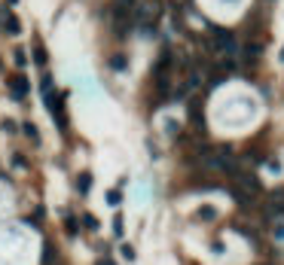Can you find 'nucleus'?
Masks as SVG:
<instances>
[{
	"instance_id": "nucleus-7",
	"label": "nucleus",
	"mask_w": 284,
	"mask_h": 265,
	"mask_svg": "<svg viewBox=\"0 0 284 265\" xmlns=\"http://www.w3.org/2000/svg\"><path fill=\"white\" fill-rule=\"evenodd\" d=\"M196 214H199V220L211 223V220H217V207H211V204H202V207L196 210Z\"/></svg>"
},
{
	"instance_id": "nucleus-20",
	"label": "nucleus",
	"mask_w": 284,
	"mask_h": 265,
	"mask_svg": "<svg viewBox=\"0 0 284 265\" xmlns=\"http://www.w3.org/2000/svg\"><path fill=\"white\" fill-rule=\"evenodd\" d=\"M281 61H284V49H281Z\"/></svg>"
},
{
	"instance_id": "nucleus-9",
	"label": "nucleus",
	"mask_w": 284,
	"mask_h": 265,
	"mask_svg": "<svg viewBox=\"0 0 284 265\" xmlns=\"http://www.w3.org/2000/svg\"><path fill=\"white\" fill-rule=\"evenodd\" d=\"M238 232L247 238V244H254V247H260V235L254 232V228H244V226H238Z\"/></svg>"
},
{
	"instance_id": "nucleus-19",
	"label": "nucleus",
	"mask_w": 284,
	"mask_h": 265,
	"mask_svg": "<svg viewBox=\"0 0 284 265\" xmlns=\"http://www.w3.org/2000/svg\"><path fill=\"white\" fill-rule=\"evenodd\" d=\"M95 265H116V262H113V259H98Z\"/></svg>"
},
{
	"instance_id": "nucleus-3",
	"label": "nucleus",
	"mask_w": 284,
	"mask_h": 265,
	"mask_svg": "<svg viewBox=\"0 0 284 265\" xmlns=\"http://www.w3.org/2000/svg\"><path fill=\"white\" fill-rule=\"evenodd\" d=\"M77 192H80V195H89V192H92V174H89V171H83L77 177Z\"/></svg>"
},
{
	"instance_id": "nucleus-16",
	"label": "nucleus",
	"mask_w": 284,
	"mask_h": 265,
	"mask_svg": "<svg viewBox=\"0 0 284 265\" xmlns=\"http://www.w3.org/2000/svg\"><path fill=\"white\" fill-rule=\"evenodd\" d=\"M211 253H226V247H223V241H211Z\"/></svg>"
},
{
	"instance_id": "nucleus-10",
	"label": "nucleus",
	"mask_w": 284,
	"mask_h": 265,
	"mask_svg": "<svg viewBox=\"0 0 284 265\" xmlns=\"http://www.w3.org/2000/svg\"><path fill=\"white\" fill-rule=\"evenodd\" d=\"M126 64H129L126 55H113V58H110V67H113V70H126Z\"/></svg>"
},
{
	"instance_id": "nucleus-14",
	"label": "nucleus",
	"mask_w": 284,
	"mask_h": 265,
	"mask_svg": "<svg viewBox=\"0 0 284 265\" xmlns=\"http://www.w3.org/2000/svg\"><path fill=\"white\" fill-rule=\"evenodd\" d=\"M15 64H19V67H25V64H28V55H25L22 49H15Z\"/></svg>"
},
{
	"instance_id": "nucleus-6",
	"label": "nucleus",
	"mask_w": 284,
	"mask_h": 265,
	"mask_svg": "<svg viewBox=\"0 0 284 265\" xmlns=\"http://www.w3.org/2000/svg\"><path fill=\"white\" fill-rule=\"evenodd\" d=\"M226 192H229V195H233L241 207H251V204H254V198H251V195H244V192H241V189H236V186H233V189H226Z\"/></svg>"
},
{
	"instance_id": "nucleus-13",
	"label": "nucleus",
	"mask_w": 284,
	"mask_h": 265,
	"mask_svg": "<svg viewBox=\"0 0 284 265\" xmlns=\"http://www.w3.org/2000/svg\"><path fill=\"white\" fill-rule=\"evenodd\" d=\"M34 61H37V64H40V67H43V64H46V52H43V49H40V46H37V49H34Z\"/></svg>"
},
{
	"instance_id": "nucleus-5",
	"label": "nucleus",
	"mask_w": 284,
	"mask_h": 265,
	"mask_svg": "<svg viewBox=\"0 0 284 265\" xmlns=\"http://www.w3.org/2000/svg\"><path fill=\"white\" fill-rule=\"evenodd\" d=\"M3 31L9 34V37H19V34H22V22L15 19V15H6V22H3Z\"/></svg>"
},
{
	"instance_id": "nucleus-4",
	"label": "nucleus",
	"mask_w": 284,
	"mask_h": 265,
	"mask_svg": "<svg viewBox=\"0 0 284 265\" xmlns=\"http://www.w3.org/2000/svg\"><path fill=\"white\" fill-rule=\"evenodd\" d=\"M64 228H67V235H70V238H77V235H80V220L70 214V210L64 214Z\"/></svg>"
},
{
	"instance_id": "nucleus-11",
	"label": "nucleus",
	"mask_w": 284,
	"mask_h": 265,
	"mask_svg": "<svg viewBox=\"0 0 284 265\" xmlns=\"http://www.w3.org/2000/svg\"><path fill=\"white\" fill-rule=\"evenodd\" d=\"M119 201H122V192H119V189H110V192H107V204H110V207H116Z\"/></svg>"
},
{
	"instance_id": "nucleus-12",
	"label": "nucleus",
	"mask_w": 284,
	"mask_h": 265,
	"mask_svg": "<svg viewBox=\"0 0 284 265\" xmlns=\"http://www.w3.org/2000/svg\"><path fill=\"white\" fill-rule=\"evenodd\" d=\"M119 253H122V259H129V262H132V259H135V247L122 244V247H119Z\"/></svg>"
},
{
	"instance_id": "nucleus-2",
	"label": "nucleus",
	"mask_w": 284,
	"mask_h": 265,
	"mask_svg": "<svg viewBox=\"0 0 284 265\" xmlns=\"http://www.w3.org/2000/svg\"><path fill=\"white\" fill-rule=\"evenodd\" d=\"M28 92H31V85H28V79H25L22 74L9 76V95H12V101H25Z\"/></svg>"
},
{
	"instance_id": "nucleus-17",
	"label": "nucleus",
	"mask_w": 284,
	"mask_h": 265,
	"mask_svg": "<svg viewBox=\"0 0 284 265\" xmlns=\"http://www.w3.org/2000/svg\"><path fill=\"white\" fill-rule=\"evenodd\" d=\"M113 232H116V235H122V217H116V220H113Z\"/></svg>"
},
{
	"instance_id": "nucleus-15",
	"label": "nucleus",
	"mask_w": 284,
	"mask_h": 265,
	"mask_svg": "<svg viewBox=\"0 0 284 265\" xmlns=\"http://www.w3.org/2000/svg\"><path fill=\"white\" fill-rule=\"evenodd\" d=\"M83 223H86V228H98V220H95L92 214H86V217H83Z\"/></svg>"
},
{
	"instance_id": "nucleus-1",
	"label": "nucleus",
	"mask_w": 284,
	"mask_h": 265,
	"mask_svg": "<svg viewBox=\"0 0 284 265\" xmlns=\"http://www.w3.org/2000/svg\"><path fill=\"white\" fill-rule=\"evenodd\" d=\"M132 15H135V22L138 25H153L156 22V15H159V0H138V3L132 6Z\"/></svg>"
},
{
	"instance_id": "nucleus-18",
	"label": "nucleus",
	"mask_w": 284,
	"mask_h": 265,
	"mask_svg": "<svg viewBox=\"0 0 284 265\" xmlns=\"http://www.w3.org/2000/svg\"><path fill=\"white\" fill-rule=\"evenodd\" d=\"M275 238L284 241V226H281V223H275Z\"/></svg>"
},
{
	"instance_id": "nucleus-8",
	"label": "nucleus",
	"mask_w": 284,
	"mask_h": 265,
	"mask_svg": "<svg viewBox=\"0 0 284 265\" xmlns=\"http://www.w3.org/2000/svg\"><path fill=\"white\" fill-rule=\"evenodd\" d=\"M22 131H25V137H31V140H34V144H40V131H37V125H34V122H25Z\"/></svg>"
}]
</instances>
